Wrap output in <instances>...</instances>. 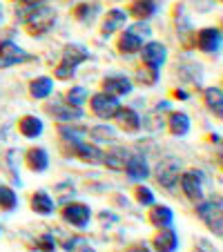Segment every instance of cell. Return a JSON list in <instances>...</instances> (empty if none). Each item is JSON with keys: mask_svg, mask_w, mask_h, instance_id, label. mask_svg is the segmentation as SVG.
<instances>
[{"mask_svg": "<svg viewBox=\"0 0 223 252\" xmlns=\"http://www.w3.org/2000/svg\"><path fill=\"white\" fill-rule=\"evenodd\" d=\"M87 58H90V49H87L85 45H78V43L67 45V47L63 49L61 63H58L56 69H54V76H56L58 81H69V78L76 74L78 65L85 63Z\"/></svg>", "mask_w": 223, "mask_h": 252, "instance_id": "cell-1", "label": "cell"}, {"mask_svg": "<svg viewBox=\"0 0 223 252\" xmlns=\"http://www.w3.org/2000/svg\"><path fill=\"white\" fill-rule=\"evenodd\" d=\"M196 214L205 223V228L214 234L221 237L223 234V203L219 196H210V199H201L196 203Z\"/></svg>", "mask_w": 223, "mask_h": 252, "instance_id": "cell-2", "label": "cell"}, {"mask_svg": "<svg viewBox=\"0 0 223 252\" xmlns=\"http://www.w3.org/2000/svg\"><path fill=\"white\" fill-rule=\"evenodd\" d=\"M54 25H56V11L52 7L36 5L25 16V27H27V33H32V36H43Z\"/></svg>", "mask_w": 223, "mask_h": 252, "instance_id": "cell-3", "label": "cell"}, {"mask_svg": "<svg viewBox=\"0 0 223 252\" xmlns=\"http://www.w3.org/2000/svg\"><path fill=\"white\" fill-rule=\"evenodd\" d=\"M150 36V27H147L145 20L136 25V27H129L121 33L119 38V52L121 54H138L143 47V40Z\"/></svg>", "mask_w": 223, "mask_h": 252, "instance_id": "cell-4", "label": "cell"}, {"mask_svg": "<svg viewBox=\"0 0 223 252\" xmlns=\"http://www.w3.org/2000/svg\"><path fill=\"white\" fill-rule=\"evenodd\" d=\"M63 219H65V223H69L71 228L83 230L90 225L92 210H90V205H85V203L71 201V203H67L65 208H63Z\"/></svg>", "mask_w": 223, "mask_h": 252, "instance_id": "cell-5", "label": "cell"}, {"mask_svg": "<svg viewBox=\"0 0 223 252\" xmlns=\"http://www.w3.org/2000/svg\"><path fill=\"white\" fill-rule=\"evenodd\" d=\"M32 58H33L32 54H27L16 43H11V40H0V69L27 63V61H32Z\"/></svg>", "mask_w": 223, "mask_h": 252, "instance_id": "cell-6", "label": "cell"}, {"mask_svg": "<svg viewBox=\"0 0 223 252\" xmlns=\"http://www.w3.org/2000/svg\"><path fill=\"white\" fill-rule=\"evenodd\" d=\"M179 176H181V161H179V158L167 157V158H163V161L159 163V167H157V181H159V186L172 190V188L176 186V181H179Z\"/></svg>", "mask_w": 223, "mask_h": 252, "instance_id": "cell-7", "label": "cell"}, {"mask_svg": "<svg viewBox=\"0 0 223 252\" xmlns=\"http://www.w3.org/2000/svg\"><path fill=\"white\" fill-rule=\"evenodd\" d=\"M119 110H121V103L116 96H109V94H105V92L92 96V112H94L98 119H105V121L114 119V116L119 114Z\"/></svg>", "mask_w": 223, "mask_h": 252, "instance_id": "cell-8", "label": "cell"}, {"mask_svg": "<svg viewBox=\"0 0 223 252\" xmlns=\"http://www.w3.org/2000/svg\"><path fill=\"white\" fill-rule=\"evenodd\" d=\"M181 188H183L185 196L194 203H199L203 199V174L196 170H188V172H181L179 176Z\"/></svg>", "mask_w": 223, "mask_h": 252, "instance_id": "cell-9", "label": "cell"}, {"mask_svg": "<svg viewBox=\"0 0 223 252\" xmlns=\"http://www.w3.org/2000/svg\"><path fill=\"white\" fill-rule=\"evenodd\" d=\"M196 47L203 54H217L221 49V29L205 27L201 32H196Z\"/></svg>", "mask_w": 223, "mask_h": 252, "instance_id": "cell-10", "label": "cell"}, {"mask_svg": "<svg viewBox=\"0 0 223 252\" xmlns=\"http://www.w3.org/2000/svg\"><path fill=\"white\" fill-rule=\"evenodd\" d=\"M141 58L143 63H145V67H152V69H159V67L165 63L167 58V49L163 43H157V40H152V43H147L141 47Z\"/></svg>", "mask_w": 223, "mask_h": 252, "instance_id": "cell-11", "label": "cell"}, {"mask_svg": "<svg viewBox=\"0 0 223 252\" xmlns=\"http://www.w3.org/2000/svg\"><path fill=\"white\" fill-rule=\"evenodd\" d=\"M47 114L54 116L56 121H63V123H71V121L83 119V110L81 107H71V105H65L63 100H52L47 103Z\"/></svg>", "mask_w": 223, "mask_h": 252, "instance_id": "cell-12", "label": "cell"}, {"mask_svg": "<svg viewBox=\"0 0 223 252\" xmlns=\"http://www.w3.org/2000/svg\"><path fill=\"white\" fill-rule=\"evenodd\" d=\"M132 81L127 76H121V74H114V76H107L103 78V92L109 96H127L132 94Z\"/></svg>", "mask_w": 223, "mask_h": 252, "instance_id": "cell-13", "label": "cell"}, {"mask_svg": "<svg viewBox=\"0 0 223 252\" xmlns=\"http://www.w3.org/2000/svg\"><path fill=\"white\" fill-rule=\"evenodd\" d=\"M125 23H127V11L109 9L107 16H105V20H103V25H100V33H103V36H112L114 32L123 29Z\"/></svg>", "mask_w": 223, "mask_h": 252, "instance_id": "cell-14", "label": "cell"}, {"mask_svg": "<svg viewBox=\"0 0 223 252\" xmlns=\"http://www.w3.org/2000/svg\"><path fill=\"white\" fill-rule=\"evenodd\" d=\"M152 246L157 252H176V248H179V234L172 228H163L152 239Z\"/></svg>", "mask_w": 223, "mask_h": 252, "instance_id": "cell-15", "label": "cell"}, {"mask_svg": "<svg viewBox=\"0 0 223 252\" xmlns=\"http://www.w3.org/2000/svg\"><path fill=\"white\" fill-rule=\"evenodd\" d=\"M125 174H127L132 181H145L147 176H150V167H147L145 157H141V154L129 157L127 163H125Z\"/></svg>", "mask_w": 223, "mask_h": 252, "instance_id": "cell-16", "label": "cell"}, {"mask_svg": "<svg viewBox=\"0 0 223 252\" xmlns=\"http://www.w3.org/2000/svg\"><path fill=\"white\" fill-rule=\"evenodd\" d=\"M74 145V154L85 163H103V150L98 145H90V143H71Z\"/></svg>", "mask_w": 223, "mask_h": 252, "instance_id": "cell-17", "label": "cell"}, {"mask_svg": "<svg viewBox=\"0 0 223 252\" xmlns=\"http://www.w3.org/2000/svg\"><path fill=\"white\" fill-rule=\"evenodd\" d=\"M25 163L32 172H45L49 167V154L45 148H32L25 157Z\"/></svg>", "mask_w": 223, "mask_h": 252, "instance_id": "cell-18", "label": "cell"}, {"mask_svg": "<svg viewBox=\"0 0 223 252\" xmlns=\"http://www.w3.org/2000/svg\"><path fill=\"white\" fill-rule=\"evenodd\" d=\"M172 221H174V212H172L167 205H154L150 210V223L154 228L163 230V228H172Z\"/></svg>", "mask_w": 223, "mask_h": 252, "instance_id": "cell-19", "label": "cell"}, {"mask_svg": "<svg viewBox=\"0 0 223 252\" xmlns=\"http://www.w3.org/2000/svg\"><path fill=\"white\" fill-rule=\"evenodd\" d=\"M129 158V152L125 148H112L109 152H103V163L109 170H125V163Z\"/></svg>", "mask_w": 223, "mask_h": 252, "instance_id": "cell-20", "label": "cell"}, {"mask_svg": "<svg viewBox=\"0 0 223 252\" xmlns=\"http://www.w3.org/2000/svg\"><path fill=\"white\" fill-rule=\"evenodd\" d=\"M114 119H119V125L129 134H134V132L141 129V116H138L132 107H121L119 114H116Z\"/></svg>", "mask_w": 223, "mask_h": 252, "instance_id": "cell-21", "label": "cell"}, {"mask_svg": "<svg viewBox=\"0 0 223 252\" xmlns=\"http://www.w3.org/2000/svg\"><path fill=\"white\" fill-rule=\"evenodd\" d=\"M18 129L25 138H38L43 134V121L36 116H23L18 121Z\"/></svg>", "mask_w": 223, "mask_h": 252, "instance_id": "cell-22", "label": "cell"}, {"mask_svg": "<svg viewBox=\"0 0 223 252\" xmlns=\"http://www.w3.org/2000/svg\"><path fill=\"white\" fill-rule=\"evenodd\" d=\"M167 127H170V132L174 136H185V134L190 132V116L185 114V112H174V114H170Z\"/></svg>", "mask_w": 223, "mask_h": 252, "instance_id": "cell-23", "label": "cell"}, {"mask_svg": "<svg viewBox=\"0 0 223 252\" xmlns=\"http://www.w3.org/2000/svg\"><path fill=\"white\" fill-rule=\"evenodd\" d=\"M54 208H56V203H54V199L47 194V192L38 190L32 194V210L38 214H52Z\"/></svg>", "mask_w": 223, "mask_h": 252, "instance_id": "cell-24", "label": "cell"}, {"mask_svg": "<svg viewBox=\"0 0 223 252\" xmlns=\"http://www.w3.org/2000/svg\"><path fill=\"white\" fill-rule=\"evenodd\" d=\"M129 14L138 20L152 18V16L157 14V2H154V0H136V2H132V7H129Z\"/></svg>", "mask_w": 223, "mask_h": 252, "instance_id": "cell-25", "label": "cell"}, {"mask_svg": "<svg viewBox=\"0 0 223 252\" xmlns=\"http://www.w3.org/2000/svg\"><path fill=\"white\" fill-rule=\"evenodd\" d=\"M29 92H32L33 98H47L49 94L54 92V83L49 76H38L33 78L32 85H29Z\"/></svg>", "mask_w": 223, "mask_h": 252, "instance_id": "cell-26", "label": "cell"}, {"mask_svg": "<svg viewBox=\"0 0 223 252\" xmlns=\"http://www.w3.org/2000/svg\"><path fill=\"white\" fill-rule=\"evenodd\" d=\"M58 132H61V136L65 138L67 143H81V141H85V136H90L85 127H81V125H71V123L61 125Z\"/></svg>", "mask_w": 223, "mask_h": 252, "instance_id": "cell-27", "label": "cell"}, {"mask_svg": "<svg viewBox=\"0 0 223 252\" xmlns=\"http://www.w3.org/2000/svg\"><path fill=\"white\" fill-rule=\"evenodd\" d=\"M205 94V105H208L210 110L221 119V110H223V94H221V87H208L203 92Z\"/></svg>", "mask_w": 223, "mask_h": 252, "instance_id": "cell-28", "label": "cell"}, {"mask_svg": "<svg viewBox=\"0 0 223 252\" xmlns=\"http://www.w3.org/2000/svg\"><path fill=\"white\" fill-rule=\"evenodd\" d=\"M98 2H81V5L74 9V16H76L81 23H92V20L96 18V14H98Z\"/></svg>", "mask_w": 223, "mask_h": 252, "instance_id": "cell-29", "label": "cell"}, {"mask_svg": "<svg viewBox=\"0 0 223 252\" xmlns=\"http://www.w3.org/2000/svg\"><path fill=\"white\" fill-rule=\"evenodd\" d=\"M18 205V199H16V192L7 186H0V210L5 212H11Z\"/></svg>", "mask_w": 223, "mask_h": 252, "instance_id": "cell-30", "label": "cell"}, {"mask_svg": "<svg viewBox=\"0 0 223 252\" xmlns=\"http://www.w3.org/2000/svg\"><path fill=\"white\" fill-rule=\"evenodd\" d=\"M85 100H87L85 87H71V90L67 92V105H71V107H83Z\"/></svg>", "mask_w": 223, "mask_h": 252, "instance_id": "cell-31", "label": "cell"}, {"mask_svg": "<svg viewBox=\"0 0 223 252\" xmlns=\"http://www.w3.org/2000/svg\"><path fill=\"white\" fill-rule=\"evenodd\" d=\"M136 81L141 83V85H154V83L159 81V69L145 67V69H141V71L136 74Z\"/></svg>", "mask_w": 223, "mask_h": 252, "instance_id": "cell-32", "label": "cell"}, {"mask_svg": "<svg viewBox=\"0 0 223 252\" xmlns=\"http://www.w3.org/2000/svg\"><path fill=\"white\" fill-rule=\"evenodd\" d=\"M36 248H38L40 252H54V250H56L54 234H43L40 239H36Z\"/></svg>", "mask_w": 223, "mask_h": 252, "instance_id": "cell-33", "label": "cell"}, {"mask_svg": "<svg viewBox=\"0 0 223 252\" xmlns=\"http://www.w3.org/2000/svg\"><path fill=\"white\" fill-rule=\"evenodd\" d=\"M136 201L141 205H154V194H152V190L150 188H145V186H138L136 188Z\"/></svg>", "mask_w": 223, "mask_h": 252, "instance_id": "cell-34", "label": "cell"}, {"mask_svg": "<svg viewBox=\"0 0 223 252\" xmlns=\"http://www.w3.org/2000/svg\"><path fill=\"white\" fill-rule=\"evenodd\" d=\"M87 134H92V136L96 138V141H105V138H114V129H109V127H103V125H96V127L87 129Z\"/></svg>", "mask_w": 223, "mask_h": 252, "instance_id": "cell-35", "label": "cell"}, {"mask_svg": "<svg viewBox=\"0 0 223 252\" xmlns=\"http://www.w3.org/2000/svg\"><path fill=\"white\" fill-rule=\"evenodd\" d=\"M81 243H85V239L83 237H67V239H63L61 241V248L65 252H76V246H81Z\"/></svg>", "mask_w": 223, "mask_h": 252, "instance_id": "cell-36", "label": "cell"}, {"mask_svg": "<svg viewBox=\"0 0 223 252\" xmlns=\"http://www.w3.org/2000/svg\"><path fill=\"white\" fill-rule=\"evenodd\" d=\"M125 252H150V248L145 243H132L129 248H125Z\"/></svg>", "mask_w": 223, "mask_h": 252, "instance_id": "cell-37", "label": "cell"}, {"mask_svg": "<svg viewBox=\"0 0 223 252\" xmlns=\"http://www.w3.org/2000/svg\"><path fill=\"white\" fill-rule=\"evenodd\" d=\"M192 252H217V250H212V248H210V246H208V243H205V241H201L199 246H196V248H194V250H192Z\"/></svg>", "mask_w": 223, "mask_h": 252, "instance_id": "cell-38", "label": "cell"}, {"mask_svg": "<svg viewBox=\"0 0 223 252\" xmlns=\"http://www.w3.org/2000/svg\"><path fill=\"white\" fill-rule=\"evenodd\" d=\"M20 5H27V7H36V5H40L43 0H18Z\"/></svg>", "mask_w": 223, "mask_h": 252, "instance_id": "cell-39", "label": "cell"}, {"mask_svg": "<svg viewBox=\"0 0 223 252\" xmlns=\"http://www.w3.org/2000/svg\"><path fill=\"white\" fill-rule=\"evenodd\" d=\"M174 98H179V100H188V98H190V96L185 94L183 90H176V92H174Z\"/></svg>", "mask_w": 223, "mask_h": 252, "instance_id": "cell-40", "label": "cell"}, {"mask_svg": "<svg viewBox=\"0 0 223 252\" xmlns=\"http://www.w3.org/2000/svg\"><path fill=\"white\" fill-rule=\"evenodd\" d=\"M76 252H96V250H94V248H90V246H83V248H78Z\"/></svg>", "mask_w": 223, "mask_h": 252, "instance_id": "cell-41", "label": "cell"}, {"mask_svg": "<svg viewBox=\"0 0 223 252\" xmlns=\"http://www.w3.org/2000/svg\"><path fill=\"white\" fill-rule=\"evenodd\" d=\"M0 20H2V7H0Z\"/></svg>", "mask_w": 223, "mask_h": 252, "instance_id": "cell-42", "label": "cell"}]
</instances>
